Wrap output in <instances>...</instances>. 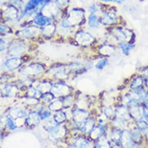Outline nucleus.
Wrapping results in <instances>:
<instances>
[{"mask_svg":"<svg viewBox=\"0 0 148 148\" xmlns=\"http://www.w3.org/2000/svg\"><path fill=\"white\" fill-rule=\"evenodd\" d=\"M120 145L122 148H130L134 145L132 139L131 131L128 130L123 129L121 130Z\"/></svg>","mask_w":148,"mask_h":148,"instance_id":"f257e3e1","label":"nucleus"},{"mask_svg":"<svg viewBox=\"0 0 148 148\" xmlns=\"http://www.w3.org/2000/svg\"><path fill=\"white\" fill-rule=\"evenodd\" d=\"M49 0H30L27 5H26L23 12L20 16V19H22L23 17L30 12H34L36 11V8H38L40 5H43Z\"/></svg>","mask_w":148,"mask_h":148,"instance_id":"f03ea898","label":"nucleus"},{"mask_svg":"<svg viewBox=\"0 0 148 148\" xmlns=\"http://www.w3.org/2000/svg\"><path fill=\"white\" fill-rule=\"evenodd\" d=\"M84 17V11L81 9H73L69 15L67 21L73 26L74 25L79 23Z\"/></svg>","mask_w":148,"mask_h":148,"instance_id":"7ed1b4c3","label":"nucleus"},{"mask_svg":"<svg viewBox=\"0 0 148 148\" xmlns=\"http://www.w3.org/2000/svg\"><path fill=\"white\" fill-rule=\"evenodd\" d=\"M73 117L74 121L80 127L89 119V114L84 110L78 109L75 110Z\"/></svg>","mask_w":148,"mask_h":148,"instance_id":"20e7f679","label":"nucleus"},{"mask_svg":"<svg viewBox=\"0 0 148 148\" xmlns=\"http://www.w3.org/2000/svg\"><path fill=\"white\" fill-rule=\"evenodd\" d=\"M39 32V29L38 27L30 26L21 31L18 32L17 35L22 37V38H31V37H33L37 34Z\"/></svg>","mask_w":148,"mask_h":148,"instance_id":"39448f33","label":"nucleus"},{"mask_svg":"<svg viewBox=\"0 0 148 148\" xmlns=\"http://www.w3.org/2000/svg\"><path fill=\"white\" fill-rule=\"evenodd\" d=\"M129 117L130 118L128 108L125 105L117 107L116 108L114 118L119 119L126 121Z\"/></svg>","mask_w":148,"mask_h":148,"instance_id":"423d86ee","label":"nucleus"},{"mask_svg":"<svg viewBox=\"0 0 148 148\" xmlns=\"http://www.w3.org/2000/svg\"><path fill=\"white\" fill-rule=\"evenodd\" d=\"M57 5L54 4H47L42 8V14L45 16L51 18V16H55L58 13Z\"/></svg>","mask_w":148,"mask_h":148,"instance_id":"0eeeda50","label":"nucleus"},{"mask_svg":"<svg viewBox=\"0 0 148 148\" xmlns=\"http://www.w3.org/2000/svg\"><path fill=\"white\" fill-rule=\"evenodd\" d=\"M76 39L78 42L85 45L92 41L93 36L88 33L79 32L76 35Z\"/></svg>","mask_w":148,"mask_h":148,"instance_id":"6e6552de","label":"nucleus"},{"mask_svg":"<svg viewBox=\"0 0 148 148\" xmlns=\"http://www.w3.org/2000/svg\"><path fill=\"white\" fill-rule=\"evenodd\" d=\"M73 145L75 148H93L90 142L84 138L76 139Z\"/></svg>","mask_w":148,"mask_h":148,"instance_id":"1a4fd4ad","label":"nucleus"},{"mask_svg":"<svg viewBox=\"0 0 148 148\" xmlns=\"http://www.w3.org/2000/svg\"><path fill=\"white\" fill-rule=\"evenodd\" d=\"M43 70L42 66L40 65H31L27 66L23 70V72L27 75H36L42 72Z\"/></svg>","mask_w":148,"mask_h":148,"instance_id":"9d476101","label":"nucleus"},{"mask_svg":"<svg viewBox=\"0 0 148 148\" xmlns=\"http://www.w3.org/2000/svg\"><path fill=\"white\" fill-rule=\"evenodd\" d=\"M21 64V61L18 58H12L7 60L4 63V66L8 69H15Z\"/></svg>","mask_w":148,"mask_h":148,"instance_id":"9b49d317","label":"nucleus"},{"mask_svg":"<svg viewBox=\"0 0 148 148\" xmlns=\"http://www.w3.org/2000/svg\"><path fill=\"white\" fill-rule=\"evenodd\" d=\"M117 16L113 12H107L105 14L101 19V22L104 25H110L116 21Z\"/></svg>","mask_w":148,"mask_h":148,"instance_id":"f8f14e48","label":"nucleus"},{"mask_svg":"<svg viewBox=\"0 0 148 148\" xmlns=\"http://www.w3.org/2000/svg\"><path fill=\"white\" fill-rule=\"evenodd\" d=\"M51 90H52L53 93H54L56 95L61 96V95H64L67 93V92H68L69 88L64 84H56V85H54V86L52 88Z\"/></svg>","mask_w":148,"mask_h":148,"instance_id":"ddd939ff","label":"nucleus"},{"mask_svg":"<svg viewBox=\"0 0 148 148\" xmlns=\"http://www.w3.org/2000/svg\"><path fill=\"white\" fill-rule=\"evenodd\" d=\"M105 132V127L103 125H100L97 127H95L90 132L91 136L94 139H98L100 137L104 135Z\"/></svg>","mask_w":148,"mask_h":148,"instance_id":"4468645a","label":"nucleus"},{"mask_svg":"<svg viewBox=\"0 0 148 148\" xmlns=\"http://www.w3.org/2000/svg\"><path fill=\"white\" fill-rule=\"evenodd\" d=\"M51 21V18H48L42 14H38L34 18V23L39 26H44Z\"/></svg>","mask_w":148,"mask_h":148,"instance_id":"2eb2a0df","label":"nucleus"},{"mask_svg":"<svg viewBox=\"0 0 148 148\" xmlns=\"http://www.w3.org/2000/svg\"><path fill=\"white\" fill-rule=\"evenodd\" d=\"M95 127V121L93 119H88L79 128L85 132L90 133L93 128Z\"/></svg>","mask_w":148,"mask_h":148,"instance_id":"dca6fc26","label":"nucleus"},{"mask_svg":"<svg viewBox=\"0 0 148 148\" xmlns=\"http://www.w3.org/2000/svg\"><path fill=\"white\" fill-rule=\"evenodd\" d=\"M39 120L40 117L39 114L37 113L33 112L29 115L27 119V124L29 126H36L39 123Z\"/></svg>","mask_w":148,"mask_h":148,"instance_id":"f3484780","label":"nucleus"},{"mask_svg":"<svg viewBox=\"0 0 148 148\" xmlns=\"http://www.w3.org/2000/svg\"><path fill=\"white\" fill-rule=\"evenodd\" d=\"M4 15L9 20H15L18 17V11L14 7H10L4 11Z\"/></svg>","mask_w":148,"mask_h":148,"instance_id":"a211bd4d","label":"nucleus"},{"mask_svg":"<svg viewBox=\"0 0 148 148\" xmlns=\"http://www.w3.org/2000/svg\"><path fill=\"white\" fill-rule=\"evenodd\" d=\"M137 128L142 134H146L148 133V123L143 119L135 121Z\"/></svg>","mask_w":148,"mask_h":148,"instance_id":"6ab92c4d","label":"nucleus"},{"mask_svg":"<svg viewBox=\"0 0 148 148\" xmlns=\"http://www.w3.org/2000/svg\"><path fill=\"white\" fill-rule=\"evenodd\" d=\"M121 130L115 128L114 129L111 131L110 132V139L112 140V142L114 143H120V139L121 136Z\"/></svg>","mask_w":148,"mask_h":148,"instance_id":"aec40b11","label":"nucleus"},{"mask_svg":"<svg viewBox=\"0 0 148 148\" xmlns=\"http://www.w3.org/2000/svg\"><path fill=\"white\" fill-rule=\"evenodd\" d=\"M94 148H111V145L103 135L97 139V142Z\"/></svg>","mask_w":148,"mask_h":148,"instance_id":"412c9836","label":"nucleus"},{"mask_svg":"<svg viewBox=\"0 0 148 148\" xmlns=\"http://www.w3.org/2000/svg\"><path fill=\"white\" fill-rule=\"evenodd\" d=\"M26 49V47L25 45L22 44H19L14 46L10 50V54L11 56H16L22 54Z\"/></svg>","mask_w":148,"mask_h":148,"instance_id":"4be33fe9","label":"nucleus"},{"mask_svg":"<svg viewBox=\"0 0 148 148\" xmlns=\"http://www.w3.org/2000/svg\"><path fill=\"white\" fill-rule=\"evenodd\" d=\"M130 131L134 144L139 143L142 139V132L137 128V127L134 128L132 131Z\"/></svg>","mask_w":148,"mask_h":148,"instance_id":"5701e85b","label":"nucleus"},{"mask_svg":"<svg viewBox=\"0 0 148 148\" xmlns=\"http://www.w3.org/2000/svg\"><path fill=\"white\" fill-rule=\"evenodd\" d=\"M143 80L141 77L136 78L131 84L130 88L132 90H136L142 88Z\"/></svg>","mask_w":148,"mask_h":148,"instance_id":"b1692460","label":"nucleus"},{"mask_svg":"<svg viewBox=\"0 0 148 148\" xmlns=\"http://www.w3.org/2000/svg\"><path fill=\"white\" fill-rule=\"evenodd\" d=\"M116 38L120 41L124 42L128 38L127 33L122 29H118L116 33Z\"/></svg>","mask_w":148,"mask_h":148,"instance_id":"393cba45","label":"nucleus"},{"mask_svg":"<svg viewBox=\"0 0 148 148\" xmlns=\"http://www.w3.org/2000/svg\"><path fill=\"white\" fill-rule=\"evenodd\" d=\"M88 23L89 26L92 28H95L98 26L99 23L97 21V18L95 14H91L89 16Z\"/></svg>","mask_w":148,"mask_h":148,"instance_id":"a878e982","label":"nucleus"},{"mask_svg":"<svg viewBox=\"0 0 148 148\" xmlns=\"http://www.w3.org/2000/svg\"><path fill=\"white\" fill-rule=\"evenodd\" d=\"M104 114L107 119H110L113 117H115V110L111 106L106 107L104 110Z\"/></svg>","mask_w":148,"mask_h":148,"instance_id":"bb28decb","label":"nucleus"},{"mask_svg":"<svg viewBox=\"0 0 148 148\" xmlns=\"http://www.w3.org/2000/svg\"><path fill=\"white\" fill-rule=\"evenodd\" d=\"M54 121L57 124L61 123H63L66 120V115L63 112H58L54 115Z\"/></svg>","mask_w":148,"mask_h":148,"instance_id":"cd10ccee","label":"nucleus"},{"mask_svg":"<svg viewBox=\"0 0 148 148\" xmlns=\"http://www.w3.org/2000/svg\"><path fill=\"white\" fill-rule=\"evenodd\" d=\"M55 29H56V27L54 26V25H53L52 24H50V25H48L46 26H45L43 29L42 31L45 34L50 35L54 33V32L55 31Z\"/></svg>","mask_w":148,"mask_h":148,"instance_id":"c85d7f7f","label":"nucleus"},{"mask_svg":"<svg viewBox=\"0 0 148 148\" xmlns=\"http://www.w3.org/2000/svg\"><path fill=\"white\" fill-rule=\"evenodd\" d=\"M57 123L55 121L50 120L46 123V124L44 125L45 128L47 131H51L53 130H54L55 128L57 127Z\"/></svg>","mask_w":148,"mask_h":148,"instance_id":"c756f323","label":"nucleus"},{"mask_svg":"<svg viewBox=\"0 0 148 148\" xmlns=\"http://www.w3.org/2000/svg\"><path fill=\"white\" fill-rule=\"evenodd\" d=\"M120 47L123 53L126 56L128 55L130 50H131L134 47V46H132L128 45H126V44H124L123 43L120 44Z\"/></svg>","mask_w":148,"mask_h":148,"instance_id":"7c9ffc66","label":"nucleus"},{"mask_svg":"<svg viewBox=\"0 0 148 148\" xmlns=\"http://www.w3.org/2000/svg\"><path fill=\"white\" fill-rule=\"evenodd\" d=\"M108 62L107 60H100V61H99L96 65V68L98 69H102L105 66H106V65L107 64Z\"/></svg>","mask_w":148,"mask_h":148,"instance_id":"2f4dec72","label":"nucleus"},{"mask_svg":"<svg viewBox=\"0 0 148 148\" xmlns=\"http://www.w3.org/2000/svg\"><path fill=\"white\" fill-rule=\"evenodd\" d=\"M14 112L15 113V116L14 117L16 118H23L26 116V113L24 112V111L22 110H17V111H14Z\"/></svg>","mask_w":148,"mask_h":148,"instance_id":"473e14b6","label":"nucleus"},{"mask_svg":"<svg viewBox=\"0 0 148 148\" xmlns=\"http://www.w3.org/2000/svg\"><path fill=\"white\" fill-rule=\"evenodd\" d=\"M143 107V119L148 123V107Z\"/></svg>","mask_w":148,"mask_h":148,"instance_id":"72a5a7b5","label":"nucleus"},{"mask_svg":"<svg viewBox=\"0 0 148 148\" xmlns=\"http://www.w3.org/2000/svg\"><path fill=\"white\" fill-rule=\"evenodd\" d=\"M67 3L68 0H56V4L60 7L65 6Z\"/></svg>","mask_w":148,"mask_h":148,"instance_id":"f704fd0d","label":"nucleus"},{"mask_svg":"<svg viewBox=\"0 0 148 148\" xmlns=\"http://www.w3.org/2000/svg\"><path fill=\"white\" fill-rule=\"evenodd\" d=\"M7 123H8V127L9 128L11 129V130H15L16 127V125L14 124V121H12V120L11 119V118H8V120H7Z\"/></svg>","mask_w":148,"mask_h":148,"instance_id":"c9c22d12","label":"nucleus"},{"mask_svg":"<svg viewBox=\"0 0 148 148\" xmlns=\"http://www.w3.org/2000/svg\"><path fill=\"white\" fill-rule=\"evenodd\" d=\"M7 47V44L4 40L0 39V51H3Z\"/></svg>","mask_w":148,"mask_h":148,"instance_id":"e433bc0d","label":"nucleus"},{"mask_svg":"<svg viewBox=\"0 0 148 148\" xmlns=\"http://www.w3.org/2000/svg\"><path fill=\"white\" fill-rule=\"evenodd\" d=\"M9 30L8 26L0 24V33H6Z\"/></svg>","mask_w":148,"mask_h":148,"instance_id":"4c0bfd02","label":"nucleus"},{"mask_svg":"<svg viewBox=\"0 0 148 148\" xmlns=\"http://www.w3.org/2000/svg\"><path fill=\"white\" fill-rule=\"evenodd\" d=\"M142 103H143V107H148V92H146Z\"/></svg>","mask_w":148,"mask_h":148,"instance_id":"58836bf2","label":"nucleus"},{"mask_svg":"<svg viewBox=\"0 0 148 148\" xmlns=\"http://www.w3.org/2000/svg\"><path fill=\"white\" fill-rule=\"evenodd\" d=\"M104 2H114V3H117L119 4L122 3L124 0H103Z\"/></svg>","mask_w":148,"mask_h":148,"instance_id":"ea45409f","label":"nucleus"},{"mask_svg":"<svg viewBox=\"0 0 148 148\" xmlns=\"http://www.w3.org/2000/svg\"><path fill=\"white\" fill-rule=\"evenodd\" d=\"M89 11H90V12H91L92 14H94V13L97 11V8H96V7L95 5H93L90 7Z\"/></svg>","mask_w":148,"mask_h":148,"instance_id":"a19ab883","label":"nucleus"},{"mask_svg":"<svg viewBox=\"0 0 148 148\" xmlns=\"http://www.w3.org/2000/svg\"><path fill=\"white\" fill-rule=\"evenodd\" d=\"M50 115V113L49 112H45L44 113H43L41 116V118L42 119H46V118H47L48 117H49V116Z\"/></svg>","mask_w":148,"mask_h":148,"instance_id":"79ce46f5","label":"nucleus"},{"mask_svg":"<svg viewBox=\"0 0 148 148\" xmlns=\"http://www.w3.org/2000/svg\"><path fill=\"white\" fill-rule=\"evenodd\" d=\"M143 75H147V76H148V68L145 69L143 71Z\"/></svg>","mask_w":148,"mask_h":148,"instance_id":"37998d69","label":"nucleus"},{"mask_svg":"<svg viewBox=\"0 0 148 148\" xmlns=\"http://www.w3.org/2000/svg\"><path fill=\"white\" fill-rule=\"evenodd\" d=\"M6 2V0H0V6L4 5Z\"/></svg>","mask_w":148,"mask_h":148,"instance_id":"c03bdc74","label":"nucleus"},{"mask_svg":"<svg viewBox=\"0 0 148 148\" xmlns=\"http://www.w3.org/2000/svg\"><path fill=\"white\" fill-rule=\"evenodd\" d=\"M145 85L146 88L148 89V76L146 77V79H145Z\"/></svg>","mask_w":148,"mask_h":148,"instance_id":"a18cd8bd","label":"nucleus"},{"mask_svg":"<svg viewBox=\"0 0 148 148\" xmlns=\"http://www.w3.org/2000/svg\"><path fill=\"white\" fill-rule=\"evenodd\" d=\"M130 148H139L138 147H137L136 145H135V144L134 145H132L131 147H130Z\"/></svg>","mask_w":148,"mask_h":148,"instance_id":"49530a36","label":"nucleus"}]
</instances>
